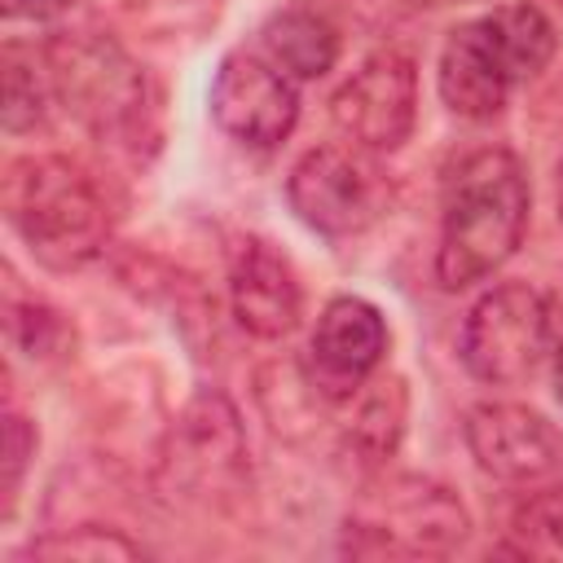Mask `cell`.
<instances>
[{
    "label": "cell",
    "instance_id": "cb8c5ba5",
    "mask_svg": "<svg viewBox=\"0 0 563 563\" xmlns=\"http://www.w3.org/2000/svg\"><path fill=\"white\" fill-rule=\"evenodd\" d=\"M559 216H563V172H559Z\"/></svg>",
    "mask_w": 563,
    "mask_h": 563
},
{
    "label": "cell",
    "instance_id": "d6986e66",
    "mask_svg": "<svg viewBox=\"0 0 563 563\" xmlns=\"http://www.w3.org/2000/svg\"><path fill=\"white\" fill-rule=\"evenodd\" d=\"M44 119V88L18 48L4 53V132H31Z\"/></svg>",
    "mask_w": 563,
    "mask_h": 563
},
{
    "label": "cell",
    "instance_id": "3957f363",
    "mask_svg": "<svg viewBox=\"0 0 563 563\" xmlns=\"http://www.w3.org/2000/svg\"><path fill=\"white\" fill-rule=\"evenodd\" d=\"M466 532V506L422 475L378 479L347 515V550L356 554H453Z\"/></svg>",
    "mask_w": 563,
    "mask_h": 563
},
{
    "label": "cell",
    "instance_id": "30bf717a",
    "mask_svg": "<svg viewBox=\"0 0 563 563\" xmlns=\"http://www.w3.org/2000/svg\"><path fill=\"white\" fill-rule=\"evenodd\" d=\"M211 119L220 132L251 150H273L290 136L299 119V97L286 70L264 57L229 53L211 79Z\"/></svg>",
    "mask_w": 563,
    "mask_h": 563
},
{
    "label": "cell",
    "instance_id": "ffe728a7",
    "mask_svg": "<svg viewBox=\"0 0 563 563\" xmlns=\"http://www.w3.org/2000/svg\"><path fill=\"white\" fill-rule=\"evenodd\" d=\"M9 339L13 347H22L26 356H48L66 343V321L44 308V303H26V308H9Z\"/></svg>",
    "mask_w": 563,
    "mask_h": 563
},
{
    "label": "cell",
    "instance_id": "6da1fadb",
    "mask_svg": "<svg viewBox=\"0 0 563 563\" xmlns=\"http://www.w3.org/2000/svg\"><path fill=\"white\" fill-rule=\"evenodd\" d=\"M528 224V176L510 150L466 154L444 185V233L435 251V277L444 290H462L506 264Z\"/></svg>",
    "mask_w": 563,
    "mask_h": 563
},
{
    "label": "cell",
    "instance_id": "8992f818",
    "mask_svg": "<svg viewBox=\"0 0 563 563\" xmlns=\"http://www.w3.org/2000/svg\"><path fill=\"white\" fill-rule=\"evenodd\" d=\"M290 211L321 238H352L369 229L391 198L387 176L369 158V150L317 145L308 150L286 180Z\"/></svg>",
    "mask_w": 563,
    "mask_h": 563
},
{
    "label": "cell",
    "instance_id": "7402d4cb",
    "mask_svg": "<svg viewBox=\"0 0 563 563\" xmlns=\"http://www.w3.org/2000/svg\"><path fill=\"white\" fill-rule=\"evenodd\" d=\"M79 0H4V13L9 18H31V22H53V18H66Z\"/></svg>",
    "mask_w": 563,
    "mask_h": 563
},
{
    "label": "cell",
    "instance_id": "7c38bea8",
    "mask_svg": "<svg viewBox=\"0 0 563 563\" xmlns=\"http://www.w3.org/2000/svg\"><path fill=\"white\" fill-rule=\"evenodd\" d=\"M229 299H233L238 325L246 334H255V339H282L299 321V282H295V268L264 238H246L233 251Z\"/></svg>",
    "mask_w": 563,
    "mask_h": 563
},
{
    "label": "cell",
    "instance_id": "5b68a950",
    "mask_svg": "<svg viewBox=\"0 0 563 563\" xmlns=\"http://www.w3.org/2000/svg\"><path fill=\"white\" fill-rule=\"evenodd\" d=\"M158 484L167 497L198 501V506H224L246 484V435L238 422V409L220 391H198L189 409L176 418Z\"/></svg>",
    "mask_w": 563,
    "mask_h": 563
},
{
    "label": "cell",
    "instance_id": "ac0fdd59",
    "mask_svg": "<svg viewBox=\"0 0 563 563\" xmlns=\"http://www.w3.org/2000/svg\"><path fill=\"white\" fill-rule=\"evenodd\" d=\"M31 559H84V563H106V559H141L145 550L136 541H128L123 532L114 528H101V523H79V528H62V532H48L40 541L26 545Z\"/></svg>",
    "mask_w": 563,
    "mask_h": 563
},
{
    "label": "cell",
    "instance_id": "ba28073f",
    "mask_svg": "<svg viewBox=\"0 0 563 563\" xmlns=\"http://www.w3.org/2000/svg\"><path fill=\"white\" fill-rule=\"evenodd\" d=\"M466 444L493 479L519 493L545 497L563 488V431L537 409L501 400L475 405L466 413Z\"/></svg>",
    "mask_w": 563,
    "mask_h": 563
},
{
    "label": "cell",
    "instance_id": "7a4b0ae2",
    "mask_svg": "<svg viewBox=\"0 0 563 563\" xmlns=\"http://www.w3.org/2000/svg\"><path fill=\"white\" fill-rule=\"evenodd\" d=\"M4 216L31 255L48 268L88 264L110 238V211L84 167L57 154H31L9 163Z\"/></svg>",
    "mask_w": 563,
    "mask_h": 563
},
{
    "label": "cell",
    "instance_id": "5bb4252c",
    "mask_svg": "<svg viewBox=\"0 0 563 563\" xmlns=\"http://www.w3.org/2000/svg\"><path fill=\"white\" fill-rule=\"evenodd\" d=\"M260 35H264V48H268L273 66H282L286 75H299V79L325 75L339 57L334 26L312 9H282L264 22Z\"/></svg>",
    "mask_w": 563,
    "mask_h": 563
},
{
    "label": "cell",
    "instance_id": "277c9868",
    "mask_svg": "<svg viewBox=\"0 0 563 563\" xmlns=\"http://www.w3.org/2000/svg\"><path fill=\"white\" fill-rule=\"evenodd\" d=\"M48 79L57 101L97 136L128 132L145 110L141 66L101 31H62L48 40Z\"/></svg>",
    "mask_w": 563,
    "mask_h": 563
},
{
    "label": "cell",
    "instance_id": "9a60e30c",
    "mask_svg": "<svg viewBox=\"0 0 563 563\" xmlns=\"http://www.w3.org/2000/svg\"><path fill=\"white\" fill-rule=\"evenodd\" d=\"M325 400H330V396L312 383L308 365L273 361V365L260 374V405H264V413L273 418V427L286 431V435L312 431V427H317V409H321Z\"/></svg>",
    "mask_w": 563,
    "mask_h": 563
},
{
    "label": "cell",
    "instance_id": "8fae6325",
    "mask_svg": "<svg viewBox=\"0 0 563 563\" xmlns=\"http://www.w3.org/2000/svg\"><path fill=\"white\" fill-rule=\"evenodd\" d=\"M383 352H387V325L378 308L356 295H339L325 303L312 330L308 374L330 400H343L365 383V374L383 361Z\"/></svg>",
    "mask_w": 563,
    "mask_h": 563
},
{
    "label": "cell",
    "instance_id": "603a6c76",
    "mask_svg": "<svg viewBox=\"0 0 563 563\" xmlns=\"http://www.w3.org/2000/svg\"><path fill=\"white\" fill-rule=\"evenodd\" d=\"M554 396H559V405H563V347H559V356H554Z\"/></svg>",
    "mask_w": 563,
    "mask_h": 563
},
{
    "label": "cell",
    "instance_id": "2e32d148",
    "mask_svg": "<svg viewBox=\"0 0 563 563\" xmlns=\"http://www.w3.org/2000/svg\"><path fill=\"white\" fill-rule=\"evenodd\" d=\"M488 26L510 66V79H528L554 57V26L537 4H501L488 13Z\"/></svg>",
    "mask_w": 563,
    "mask_h": 563
},
{
    "label": "cell",
    "instance_id": "9c48e42d",
    "mask_svg": "<svg viewBox=\"0 0 563 563\" xmlns=\"http://www.w3.org/2000/svg\"><path fill=\"white\" fill-rule=\"evenodd\" d=\"M418 114V75L413 62L396 48H383L365 57L330 97V119L334 128L369 154L400 150L413 132Z\"/></svg>",
    "mask_w": 563,
    "mask_h": 563
},
{
    "label": "cell",
    "instance_id": "44dd1931",
    "mask_svg": "<svg viewBox=\"0 0 563 563\" xmlns=\"http://www.w3.org/2000/svg\"><path fill=\"white\" fill-rule=\"evenodd\" d=\"M31 444H35V435H31L26 418L22 413H9L4 418V497H9V506L18 497V484H22V466H26Z\"/></svg>",
    "mask_w": 563,
    "mask_h": 563
},
{
    "label": "cell",
    "instance_id": "4fadbf2b",
    "mask_svg": "<svg viewBox=\"0 0 563 563\" xmlns=\"http://www.w3.org/2000/svg\"><path fill=\"white\" fill-rule=\"evenodd\" d=\"M510 66L497 48V35L488 26V18L479 22H462L440 53V97L453 114L462 119H493L506 106L510 92Z\"/></svg>",
    "mask_w": 563,
    "mask_h": 563
},
{
    "label": "cell",
    "instance_id": "e0dca14e",
    "mask_svg": "<svg viewBox=\"0 0 563 563\" xmlns=\"http://www.w3.org/2000/svg\"><path fill=\"white\" fill-rule=\"evenodd\" d=\"M405 413H409V396H405V383L400 378H378L361 405H356V418H352V449L365 457V462H383L396 453L400 444V431H405Z\"/></svg>",
    "mask_w": 563,
    "mask_h": 563
},
{
    "label": "cell",
    "instance_id": "52a82bcc",
    "mask_svg": "<svg viewBox=\"0 0 563 563\" xmlns=\"http://www.w3.org/2000/svg\"><path fill=\"white\" fill-rule=\"evenodd\" d=\"M550 347L545 299L519 282L493 286L475 299L462 325V365L488 387L528 383Z\"/></svg>",
    "mask_w": 563,
    "mask_h": 563
}]
</instances>
